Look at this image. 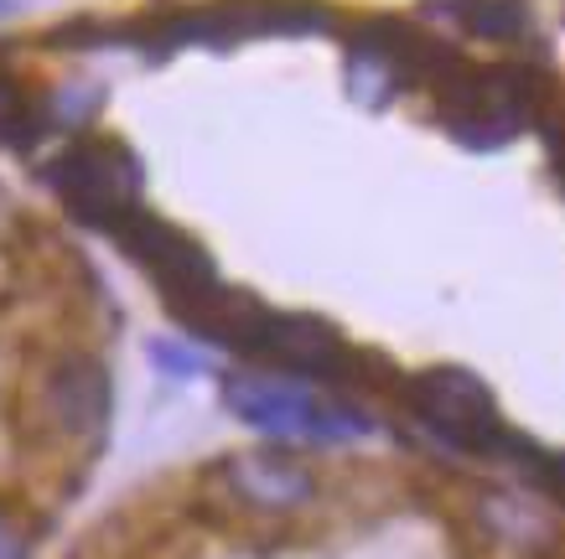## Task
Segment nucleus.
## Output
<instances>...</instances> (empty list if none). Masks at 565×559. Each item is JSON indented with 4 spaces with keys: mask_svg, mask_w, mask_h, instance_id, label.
<instances>
[{
    "mask_svg": "<svg viewBox=\"0 0 565 559\" xmlns=\"http://www.w3.org/2000/svg\"><path fill=\"white\" fill-rule=\"evenodd\" d=\"M462 21H467V32H478V36H514L524 26L519 6H509V0H467Z\"/></svg>",
    "mask_w": 565,
    "mask_h": 559,
    "instance_id": "1a4fd4ad",
    "label": "nucleus"
},
{
    "mask_svg": "<svg viewBox=\"0 0 565 559\" xmlns=\"http://www.w3.org/2000/svg\"><path fill=\"white\" fill-rule=\"evenodd\" d=\"M223 487L239 497L244 508H259V513H291L301 503H311V472L301 461L280 456V451H249V456H234L223 461Z\"/></svg>",
    "mask_w": 565,
    "mask_h": 559,
    "instance_id": "423d86ee",
    "label": "nucleus"
},
{
    "mask_svg": "<svg viewBox=\"0 0 565 559\" xmlns=\"http://www.w3.org/2000/svg\"><path fill=\"white\" fill-rule=\"evenodd\" d=\"M545 482L555 487V497L565 503V451H561V456H545Z\"/></svg>",
    "mask_w": 565,
    "mask_h": 559,
    "instance_id": "f8f14e48",
    "label": "nucleus"
},
{
    "mask_svg": "<svg viewBox=\"0 0 565 559\" xmlns=\"http://www.w3.org/2000/svg\"><path fill=\"white\" fill-rule=\"evenodd\" d=\"M104 415H109V378L99 363L84 353L57 357L42 384V420L68 441H94L104 430Z\"/></svg>",
    "mask_w": 565,
    "mask_h": 559,
    "instance_id": "39448f33",
    "label": "nucleus"
},
{
    "mask_svg": "<svg viewBox=\"0 0 565 559\" xmlns=\"http://www.w3.org/2000/svg\"><path fill=\"white\" fill-rule=\"evenodd\" d=\"M109 234L120 238L125 255L136 259L140 270L167 290L172 311H188V305L207 301V295L218 290V270H213V259L203 255V244H192L182 228H172V223H161V218H151V213L136 207V213L125 223H115Z\"/></svg>",
    "mask_w": 565,
    "mask_h": 559,
    "instance_id": "20e7f679",
    "label": "nucleus"
},
{
    "mask_svg": "<svg viewBox=\"0 0 565 559\" xmlns=\"http://www.w3.org/2000/svg\"><path fill=\"white\" fill-rule=\"evenodd\" d=\"M482 524L498 528V539L514 544V549H534V544H550V524L545 513L519 503V497H488L482 503Z\"/></svg>",
    "mask_w": 565,
    "mask_h": 559,
    "instance_id": "6e6552de",
    "label": "nucleus"
},
{
    "mask_svg": "<svg viewBox=\"0 0 565 559\" xmlns=\"http://www.w3.org/2000/svg\"><path fill=\"white\" fill-rule=\"evenodd\" d=\"M47 186L68 203L73 218L94 223V228H115L136 213L140 161L120 140H78L57 161H47Z\"/></svg>",
    "mask_w": 565,
    "mask_h": 559,
    "instance_id": "7ed1b4c3",
    "label": "nucleus"
},
{
    "mask_svg": "<svg viewBox=\"0 0 565 559\" xmlns=\"http://www.w3.org/2000/svg\"><path fill=\"white\" fill-rule=\"evenodd\" d=\"M550 146H555V171H561V186H565V136L550 140Z\"/></svg>",
    "mask_w": 565,
    "mask_h": 559,
    "instance_id": "ddd939ff",
    "label": "nucleus"
},
{
    "mask_svg": "<svg viewBox=\"0 0 565 559\" xmlns=\"http://www.w3.org/2000/svg\"><path fill=\"white\" fill-rule=\"evenodd\" d=\"M42 130H47V104L32 99L17 78H0V146L26 151Z\"/></svg>",
    "mask_w": 565,
    "mask_h": 559,
    "instance_id": "0eeeda50",
    "label": "nucleus"
},
{
    "mask_svg": "<svg viewBox=\"0 0 565 559\" xmlns=\"http://www.w3.org/2000/svg\"><path fill=\"white\" fill-rule=\"evenodd\" d=\"M156 363H161L167 373H198L203 368V357L182 353V347H167V342H156Z\"/></svg>",
    "mask_w": 565,
    "mask_h": 559,
    "instance_id": "9b49d317",
    "label": "nucleus"
},
{
    "mask_svg": "<svg viewBox=\"0 0 565 559\" xmlns=\"http://www.w3.org/2000/svg\"><path fill=\"white\" fill-rule=\"evenodd\" d=\"M223 399L244 424H255L275 441H348V436H369L353 405H338L307 384H286V378H228Z\"/></svg>",
    "mask_w": 565,
    "mask_h": 559,
    "instance_id": "f03ea898",
    "label": "nucleus"
},
{
    "mask_svg": "<svg viewBox=\"0 0 565 559\" xmlns=\"http://www.w3.org/2000/svg\"><path fill=\"white\" fill-rule=\"evenodd\" d=\"M26 549H32V534H26V524H21L17 513L0 503V559H26Z\"/></svg>",
    "mask_w": 565,
    "mask_h": 559,
    "instance_id": "9d476101",
    "label": "nucleus"
},
{
    "mask_svg": "<svg viewBox=\"0 0 565 559\" xmlns=\"http://www.w3.org/2000/svg\"><path fill=\"white\" fill-rule=\"evenodd\" d=\"M405 394H411V409L420 415V424L430 436H441L451 451H467V456H530L545 466V456L524 436H514L509 424L498 420L493 394H488L478 373L430 368Z\"/></svg>",
    "mask_w": 565,
    "mask_h": 559,
    "instance_id": "f257e3e1",
    "label": "nucleus"
}]
</instances>
